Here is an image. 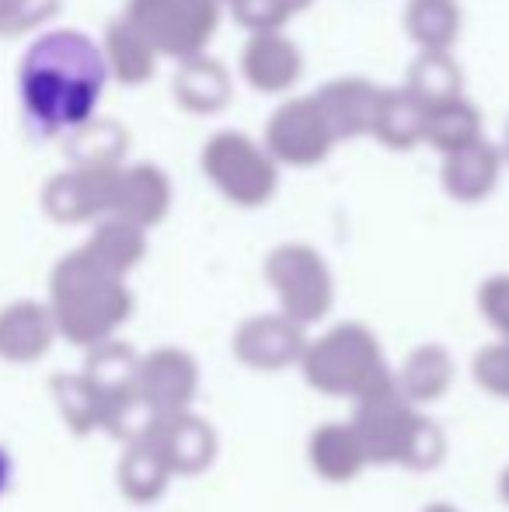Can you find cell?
Returning <instances> with one entry per match:
<instances>
[{"instance_id": "1", "label": "cell", "mask_w": 509, "mask_h": 512, "mask_svg": "<svg viewBox=\"0 0 509 512\" xmlns=\"http://www.w3.org/2000/svg\"><path fill=\"white\" fill-rule=\"evenodd\" d=\"M105 77V60L88 35H42L21 60V108L42 136L67 133L91 119Z\"/></svg>"}, {"instance_id": "2", "label": "cell", "mask_w": 509, "mask_h": 512, "mask_svg": "<svg viewBox=\"0 0 509 512\" xmlns=\"http://www.w3.org/2000/svg\"><path fill=\"white\" fill-rule=\"evenodd\" d=\"M353 432L360 436L367 460L377 467H405V471H433L447 453L440 425L426 418L412 401L401 398L391 384L353 401Z\"/></svg>"}, {"instance_id": "3", "label": "cell", "mask_w": 509, "mask_h": 512, "mask_svg": "<svg viewBox=\"0 0 509 512\" xmlns=\"http://www.w3.org/2000/svg\"><path fill=\"white\" fill-rule=\"evenodd\" d=\"M300 373H304L307 387L328 398H349L360 401L370 391L391 384L394 370L387 366L381 345L360 324H339L318 342L304 345L300 356Z\"/></svg>"}, {"instance_id": "4", "label": "cell", "mask_w": 509, "mask_h": 512, "mask_svg": "<svg viewBox=\"0 0 509 512\" xmlns=\"http://www.w3.org/2000/svg\"><path fill=\"white\" fill-rule=\"evenodd\" d=\"M147 443L164 460L171 478H196L217 460V432L196 411H175V415H161L154 429L147 432Z\"/></svg>"}, {"instance_id": "5", "label": "cell", "mask_w": 509, "mask_h": 512, "mask_svg": "<svg viewBox=\"0 0 509 512\" xmlns=\"http://www.w3.org/2000/svg\"><path fill=\"white\" fill-rule=\"evenodd\" d=\"M136 394L157 418L189 411L199 394V363L182 349H154L136 366Z\"/></svg>"}, {"instance_id": "6", "label": "cell", "mask_w": 509, "mask_h": 512, "mask_svg": "<svg viewBox=\"0 0 509 512\" xmlns=\"http://www.w3.org/2000/svg\"><path fill=\"white\" fill-rule=\"evenodd\" d=\"M304 335L290 317H252L234 335V359L255 373H279L304 356Z\"/></svg>"}, {"instance_id": "7", "label": "cell", "mask_w": 509, "mask_h": 512, "mask_svg": "<svg viewBox=\"0 0 509 512\" xmlns=\"http://www.w3.org/2000/svg\"><path fill=\"white\" fill-rule=\"evenodd\" d=\"M307 464L328 485H349L370 467L367 450L349 422H325L307 436Z\"/></svg>"}, {"instance_id": "8", "label": "cell", "mask_w": 509, "mask_h": 512, "mask_svg": "<svg viewBox=\"0 0 509 512\" xmlns=\"http://www.w3.org/2000/svg\"><path fill=\"white\" fill-rule=\"evenodd\" d=\"M454 377H457L454 356L443 345L426 342L401 359V366L394 370V387L401 391V398L412 401L415 408H422L447 398V391L454 387Z\"/></svg>"}, {"instance_id": "9", "label": "cell", "mask_w": 509, "mask_h": 512, "mask_svg": "<svg viewBox=\"0 0 509 512\" xmlns=\"http://www.w3.org/2000/svg\"><path fill=\"white\" fill-rule=\"evenodd\" d=\"M56 335L53 317H46V310L21 304L11 307L0 314V359L4 363H39L42 356L49 352Z\"/></svg>"}, {"instance_id": "10", "label": "cell", "mask_w": 509, "mask_h": 512, "mask_svg": "<svg viewBox=\"0 0 509 512\" xmlns=\"http://www.w3.org/2000/svg\"><path fill=\"white\" fill-rule=\"evenodd\" d=\"M116 481L126 502H133V506H154V502L168 492L171 471L154 453V446H150L147 439H140V443H129L126 453L119 457Z\"/></svg>"}, {"instance_id": "11", "label": "cell", "mask_w": 509, "mask_h": 512, "mask_svg": "<svg viewBox=\"0 0 509 512\" xmlns=\"http://www.w3.org/2000/svg\"><path fill=\"white\" fill-rule=\"evenodd\" d=\"M136 366H140V356H136L129 345L105 342V345H98V349H91L81 377L88 380L98 391V398L109 405V401L136 391Z\"/></svg>"}, {"instance_id": "12", "label": "cell", "mask_w": 509, "mask_h": 512, "mask_svg": "<svg viewBox=\"0 0 509 512\" xmlns=\"http://www.w3.org/2000/svg\"><path fill=\"white\" fill-rule=\"evenodd\" d=\"M49 391H53L60 418L67 422V429L74 432V436L102 432L105 401L98 398V391L81 377V373H56V377L49 380Z\"/></svg>"}, {"instance_id": "13", "label": "cell", "mask_w": 509, "mask_h": 512, "mask_svg": "<svg viewBox=\"0 0 509 512\" xmlns=\"http://www.w3.org/2000/svg\"><path fill=\"white\" fill-rule=\"evenodd\" d=\"M471 377L496 401H509V342L499 338V342L478 349L471 359Z\"/></svg>"}, {"instance_id": "14", "label": "cell", "mask_w": 509, "mask_h": 512, "mask_svg": "<svg viewBox=\"0 0 509 512\" xmlns=\"http://www.w3.org/2000/svg\"><path fill=\"white\" fill-rule=\"evenodd\" d=\"M482 314L489 317L492 328L503 335V342H509V283L489 286L482 293Z\"/></svg>"}, {"instance_id": "15", "label": "cell", "mask_w": 509, "mask_h": 512, "mask_svg": "<svg viewBox=\"0 0 509 512\" xmlns=\"http://www.w3.org/2000/svg\"><path fill=\"white\" fill-rule=\"evenodd\" d=\"M11 474H14L11 457H7V450H4V446H0V499H4L7 488H11Z\"/></svg>"}, {"instance_id": "16", "label": "cell", "mask_w": 509, "mask_h": 512, "mask_svg": "<svg viewBox=\"0 0 509 512\" xmlns=\"http://www.w3.org/2000/svg\"><path fill=\"white\" fill-rule=\"evenodd\" d=\"M499 499H503L506 506H509V467H506L503 474H499Z\"/></svg>"}, {"instance_id": "17", "label": "cell", "mask_w": 509, "mask_h": 512, "mask_svg": "<svg viewBox=\"0 0 509 512\" xmlns=\"http://www.w3.org/2000/svg\"><path fill=\"white\" fill-rule=\"evenodd\" d=\"M422 512H461V509H454V506H447V502H433V506H426Z\"/></svg>"}]
</instances>
